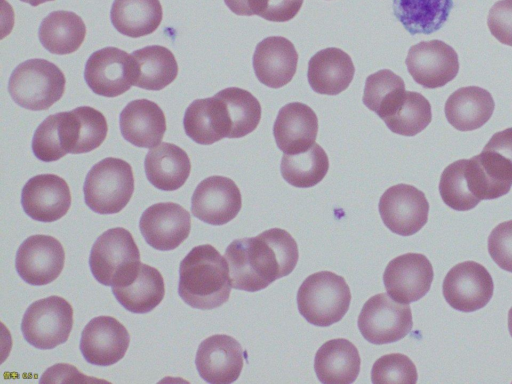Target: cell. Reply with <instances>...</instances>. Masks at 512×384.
Instances as JSON below:
<instances>
[{"instance_id":"cell-8","label":"cell","mask_w":512,"mask_h":384,"mask_svg":"<svg viewBox=\"0 0 512 384\" xmlns=\"http://www.w3.org/2000/svg\"><path fill=\"white\" fill-rule=\"evenodd\" d=\"M84 79L88 87L99 96H120L134 85V58L132 54L116 47L97 50L86 61Z\"/></svg>"},{"instance_id":"cell-32","label":"cell","mask_w":512,"mask_h":384,"mask_svg":"<svg viewBox=\"0 0 512 384\" xmlns=\"http://www.w3.org/2000/svg\"><path fill=\"white\" fill-rule=\"evenodd\" d=\"M131 54L135 62V86L159 91L176 79L178 64L168 48L151 45L135 50Z\"/></svg>"},{"instance_id":"cell-22","label":"cell","mask_w":512,"mask_h":384,"mask_svg":"<svg viewBox=\"0 0 512 384\" xmlns=\"http://www.w3.org/2000/svg\"><path fill=\"white\" fill-rule=\"evenodd\" d=\"M252 63L257 79L277 89L288 84L295 75L298 53L287 38L270 36L257 44Z\"/></svg>"},{"instance_id":"cell-44","label":"cell","mask_w":512,"mask_h":384,"mask_svg":"<svg viewBox=\"0 0 512 384\" xmlns=\"http://www.w3.org/2000/svg\"><path fill=\"white\" fill-rule=\"evenodd\" d=\"M483 150L496 152L512 163V128L496 132Z\"/></svg>"},{"instance_id":"cell-10","label":"cell","mask_w":512,"mask_h":384,"mask_svg":"<svg viewBox=\"0 0 512 384\" xmlns=\"http://www.w3.org/2000/svg\"><path fill=\"white\" fill-rule=\"evenodd\" d=\"M381 219L393 233L411 236L428 221L429 203L425 194L408 184L388 188L379 200Z\"/></svg>"},{"instance_id":"cell-14","label":"cell","mask_w":512,"mask_h":384,"mask_svg":"<svg viewBox=\"0 0 512 384\" xmlns=\"http://www.w3.org/2000/svg\"><path fill=\"white\" fill-rule=\"evenodd\" d=\"M405 63L415 82L429 89L446 85L459 71L457 53L441 40L423 41L411 46Z\"/></svg>"},{"instance_id":"cell-45","label":"cell","mask_w":512,"mask_h":384,"mask_svg":"<svg viewBox=\"0 0 512 384\" xmlns=\"http://www.w3.org/2000/svg\"><path fill=\"white\" fill-rule=\"evenodd\" d=\"M20 1H22L24 3H28V4H30L33 7H36V6H38L40 4H43L45 2L54 1V0H20Z\"/></svg>"},{"instance_id":"cell-35","label":"cell","mask_w":512,"mask_h":384,"mask_svg":"<svg viewBox=\"0 0 512 384\" xmlns=\"http://www.w3.org/2000/svg\"><path fill=\"white\" fill-rule=\"evenodd\" d=\"M328 169V156L317 143H314L304 152L283 154L280 164V171L284 180L298 188L315 186L323 180Z\"/></svg>"},{"instance_id":"cell-24","label":"cell","mask_w":512,"mask_h":384,"mask_svg":"<svg viewBox=\"0 0 512 384\" xmlns=\"http://www.w3.org/2000/svg\"><path fill=\"white\" fill-rule=\"evenodd\" d=\"M318 133V119L306 104L292 102L278 112L273 126L277 147L284 154H297L308 150Z\"/></svg>"},{"instance_id":"cell-13","label":"cell","mask_w":512,"mask_h":384,"mask_svg":"<svg viewBox=\"0 0 512 384\" xmlns=\"http://www.w3.org/2000/svg\"><path fill=\"white\" fill-rule=\"evenodd\" d=\"M140 261V252L132 234L123 227L108 229L94 242L89 267L94 278L105 286L131 264Z\"/></svg>"},{"instance_id":"cell-28","label":"cell","mask_w":512,"mask_h":384,"mask_svg":"<svg viewBox=\"0 0 512 384\" xmlns=\"http://www.w3.org/2000/svg\"><path fill=\"white\" fill-rule=\"evenodd\" d=\"M148 181L162 191H175L187 181L191 163L187 153L179 146L161 142L151 148L144 160Z\"/></svg>"},{"instance_id":"cell-20","label":"cell","mask_w":512,"mask_h":384,"mask_svg":"<svg viewBox=\"0 0 512 384\" xmlns=\"http://www.w3.org/2000/svg\"><path fill=\"white\" fill-rule=\"evenodd\" d=\"M24 212L33 220L49 223L61 219L71 206L67 182L55 174L30 178L21 192Z\"/></svg>"},{"instance_id":"cell-38","label":"cell","mask_w":512,"mask_h":384,"mask_svg":"<svg viewBox=\"0 0 512 384\" xmlns=\"http://www.w3.org/2000/svg\"><path fill=\"white\" fill-rule=\"evenodd\" d=\"M224 101L231 124L230 138L253 132L261 119V105L249 91L229 87L217 93Z\"/></svg>"},{"instance_id":"cell-43","label":"cell","mask_w":512,"mask_h":384,"mask_svg":"<svg viewBox=\"0 0 512 384\" xmlns=\"http://www.w3.org/2000/svg\"><path fill=\"white\" fill-rule=\"evenodd\" d=\"M224 2L236 15L263 17L269 0H224Z\"/></svg>"},{"instance_id":"cell-1","label":"cell","mask_w":512,"mask_h":384,"mask_svg":"<svg viewBox=\"0 0 512 384\" xmlns=\"http://www.w3.org/2000/svg\"><path fill=\"white\" fill-rule=\"evenodd\" d=\"M232 288L260 291L289 275L299 259L295 239L284 229L271 228L255 237L232 241L224 254Z\"/></svg>"},{"instance_id":"cell-18","label":"cell","mask_w":512,"mask_h":384,"mask_svg":"<svg viewBox=\"0 0 512 384\" xmlns=\"http://www.w3.org/2000/svg\"><path fill=\"white\" fill-rule=\"evenodd\" d=\"M195 365L200 377L211 384L236 381L244 365L240 343L226 334L204 339L198 346Z\"/></svg>"},{"instance_id":"cell-5","label":"cell","mask_w":512,"mask_h":384,"mask_svg":"<svg viewBox=\"0 0 512 384\" xmlns=\"http://www.w3.org/2000/svg\"><path fill=\"white\" fill-rule=\"evenodd\" d=\"M85 204L98 214H116L134 192L131 165L115 157L99 161L89 170L83 185Z\"/></svg>"},{"instance_id":"cell-11","label":"cell","mask_w":512,"mask_h":384,"mask_svg":"<svg viewBox=\"0 0 512 384\" xmlns=\"http://www.w3.org/2000/svg\"><path fill=\"white\" fill-rule=\"evenodd\" d=\"M116 300L129 312L152 311L164 298V279L158 269L135 262L120 273L111 285Z\"/></svg>"},{"instance_id":"cell-7","label":"cell","mask_w":512,"mask_h":384,"mask_svg":"<svg viewBox=\"0 0 512 384\" xmlns=\"http://www.w3.org/2000/svg\"><path fill=\"white\" fill-rule=\"evenodd\" d=\"M357 325L368 342L376 345L393 343L411 331V308L408 304L397 302L388 293H379L365 302Z\"/></svg>"},{"instance_id":"cell-17","label":"cell","mask_w":512,"mask_h":384,"mask_svg":"<svg viewBox=\"0 0 512 384\" xmlns=\"http://www.w3.org/2000/svg\"><path fill=\"white\" fill-rule=\"evenodd\" d=\"M139 229L152 248L160 251L176 249L189 236L190 213L174 202H160L141 215Z\"/></svg>"},{"instance_id":"cell-12","label":"cell","mask_w":512,"mask_h":384,"mask_svg":"<svg viewBox=\"0 0 512 384\" xmlns=\"http://www.w3.org/2000/svg\"><path fill=\"white\" fill-rule=\"evenodd\" d=\"M65 263L62 244L53 236L36 234L19 246L15 267L19 276L34 286L47 285L61 274Z\"/></svg>"},{"instance_id":"cell-9","label":"cell","mask_w":512,"mask_h":384,"mask_svg":"<svg viewBox=\"0 0 512 384\" xmlns=\"http://www.w3.org/2000/svg\"><path fill=\"white\" fill-rule=\"evenodd\" d=\"M494 283L487 269L475 262L464 261L446 274L442 293L446 302L461 312H474L491 300Z\"/></svg>"},{"instance_id":"cell-25","label":"cell","mask_w":512,"mask_h":384,"mask_svg":"<svg viewBox=\"0 0 512 384\" xmlns=\"http://www.w3.org/2000/svg\"><path fill=\"white\" fill-rule=\"evenodd\" d=\"M119 125L123 138L140 148L158 146L166 132L163 110L148 99L129 102L120 113Z\"/></svg>"},{"instance_id":"cell-42","label":"cell","mask_w":512,"mask_h":384,"mask_svg":"<svg viewBox=\"0 0 512 384\" xmlns=\"http://www.w3.org/2000/svg\"><path fill=\"white\" fill-rule=\"evenodd\" d=\"M487 25L500 43L512 46V0H500L491 7Z\"/></svg>"},{"instance_id":"cell-6","label":"cell","mask_w":512,"mask_h":384,"mask_svg":"<svg viewBox=\"0 0 512 384\" xmlns=\"http://www.w3.org/2000/svg\"><path fill=\"white\" fill-rule=\"evenodd\" d=\"M72 327V306L59 296H49L30 304L21 322L24 339L42 350L65 343Z\"/></svg>"},{"instance_id":"cell-26","label":"cell","mask_w":512,"mask_h":384,"mask_svg":"<svg viewBox=\"0 0 512 384\" xmlns=\"http://www.w3.org/2000/svg\"><path fill=\"white\" fill-rule=\"evenodd\" d=\"M183 126L186 135L201 145L230 138L231 124L224 101L213 97L196 99L186 109Z\"/></svg>"},{"instance_id":"cell-3","label":"cell","mask_w":512,"mask_h":384,"mask_svg":"<svg viewBox=\"0 0 512 384\" xmlns=\"http://www.w3.org/2000/svg\"><path fill=\"white\" fill-rule=\"evenodd\" d=\"M351 292L345 279L330 271L309 275L297 292L300 314L312 325L328 327L347 313Z\"/></svg>"},{"instance_id":"cell-27","label":"cell","mask_w":512,"mask_h":384,"mask_svg":"<svg viewBox=\"0 0 512 384\" xmlns=\"http://www.w3.org/2000/svg\"><path fill=\"white\" fill-rule=\"evenodd\" d=\"M355 67L351 57L335 47L314 54L308 63L307 78L313 91L324 95H337L348 88Z\"/></svg>"},{"instance_id":"cell-46","label":"cell","mask_w":512,"mask_h":384,"mask_svg":"<svg viewBox=\"0 0 512 384\" xmlns=\"http://www.w3.org/2000/svg\"><path fill=\"white\" fill-rule=\"evenodd\" d=\"M508 329L509 333L512 336V307L510 308L508 312Z\"/></svg>"},{"instance_id":"cell-15","label":"cell","mask_w":512,"mask_h":384,"mask_svg":"<svg viewBox=\"0 0 512 384\" xmlns=\"http://www.w3.org/2000/svg\"><path fill=\"white\" fill-rule=\"evenodd\" d=\"M433 277V267L426 256L406 253L388 263L383 273V283L391 298L408 304L428 293Z\"/></svg>"},{"instance_id":"cell-30","label":"cell","mask_w":512,"mask_h":384,"mask_svg":"<svg viewBox=\"0 0 512 384\" xmlns=\"http://www.w3.org/2000/svg\"><path fill=\"white\" fill-rule=\"evenodd\" d=\"M495 103L492 95L478 86L462 87L446 100L444 112L448 122L459 131L482 127L492 116Z\"/></svg>"},{"instance_id":"cell-21","label":"cell","mask_w":512,"mask_h":384,"mask_svg":"<svg viewBox=\"0 0 512 384\" xmlns=\"http://www.w3.org/2000/svg\"><path fill=\"white\" fill-rule=\"evenodd\" d=\"M464 173L470 192L479 201L499 198L512 187V163L493 151L483 150L465 159Z\"/></svg>"},{"instance_id":"cell-29","label":"cell","mask_w":512,"mask_h":384,"mask_svg":"<svg viewBox=\"0 0 512 384\" xmlns=\"http://www.w3.org/2000/svg\"><path fill=\"white\" fill-rule=\"evenodd\" d=\"M360 365L356 346L344 338L325 342L314 358L316 376L324 384L353 383L359 375Z\"/></svg>"},{"instance_id":"cell-23","label":"cell","mask_w":512,"mask_h":384,"mask_svg":"<svg viewBox=\"0 0 512 384\" xmlns=\"http://www.w3.org/2000/svg\"><path fill=\"white\" fill-rule=\"evenodd\" d=\"M79 140L78 119L74 109L49 115L37 127L32 151L43 162H53L66 154H76Z\"/></svg>"},{"instance_id":"cell-31","label":"cell","mask_w":512,"mask_h":384,"mask_svg":"<svg viewBox=\"0 0 512 384\" xmlns=\"http://www.w3.org/2000/svg\"><path fill=\"white\" fill-rule=\"evenodd\" d=\"M86 36V26L80 16L72 11L58 10L46 16L38 31L42 46L57 55L77 51Z\"/></svg>"},{"instance_id":"cell-16","label":"cell","mask_w":512,"mask_h":384,"mask_svg":"<svg viewBox=\"0 0 512 384\" xmlns=\"http://www.w3.org/2000/svg\"><path fill=\"white\" fill-rule=\"evenodd\" d=\"M242 207V196L235 182L224 176H210L195 188L191 199L193 216L210 225L233 220Z\"/></svg>"},{"instance_id":"cell-39","label":"cell","mask_w":512,"mask_h":384,"mask_svg":"<svg viewBox=\"0 0 512 384\" xmlns=\"http://www.w3.org/2000/svg\"><path fill=\"white\" fill-rule=\"evenodd\" d=\"M439 192L443 202L456 211H468L480 202L468 188L464 173V159L449 164L442 172Z\"/></svg>"},{"instance_id":"cell-4","label":"cell","mask_w":512,"mask_h":384,"mask_svg":"<svg viewBox=\"0 0 512 384\" xmlns=\"http://www.w3.org/2000/svg\"><path fill=\"white\" fill-rule=\"evenodd\" d=\"M66 79L61 69L46 59H29L11 73L8 92L20 107L46 110L61 99Z\"/></svg>"},{"instance_id":"cell-36","label":"cell","mask_w":512,"mask_h":384,"mask_svg":"<svg viewBox=\"0 0 512 384\" xmlns=\"http://www.w3.org/2000/svg\"><path fill=\"white\" fill-rule=\"evenodd\" d=\"M432 120L431 105L420 93L405 91L395 109L383 119L386 126L402 136H415Z\"/></svg>"},{"instance_id":"cell-41","label":"cell","mask_w":512,"mask_h":384,"mask_svg":"<svg viewBox=\"0 0 512 384\" xmlns=\"http://www.w3.org/2000/svg\"><path fill=\"white\" fill-rule=\"evenodd\" d=\"M488 252L501 269L512 272V220L498 224L491 231Z\"/></svg>"},{"instance_id":"cell-37","label":"cell","mask_w":512,"mask_h":384,"mask_svg":"<svg viewBox=\"0 0 512 384\" xmlns=\"http://www.w3.org/2000/svg\"><path fill=\"white\" fill-rule=\"evenodd\" d=\"M404 92L403 79L389 69H382L366 78L362 100L383 120L394 110Z\"/></svg>"},{"instance_id":"cell-40","label":"cell","mask_w":512,"mask_h":384,"mask_svg":"<svg viewBox=\"0 0 512 384\" xmlns=\"http://www.w3.org/2000/svg\"><path fill=\"white\" fill-rule=\"evenodd\" d=\"M417 379L415 364L408 356L400 353L381 356L374 362L371 370V381L374 384H415Z\"/></svg>"},{"instance_id":"cell-34","label":"cell","mask_w":512,"mask_h":384,"mask_svg":"<svg viewBox=\"0 0 512 384\" xmlns=\"http://www.w3.org/2000/svg\"><path fill=\"white\" fill-rule=\"evenodd\" d=\"M453 0H393V13L411 34L429 35L448 20Z\"/></svg>"},{"instance_id":"cell-33","label":"cell","mask_w":512,"mask_h":384,"mask_svg":"<svg viewBox=\"0 0 512 384\" xmlns=\"http://www.w3.org/2000/svg\"><path fill=\"white\" fill-rule=\"evenodd\" d=\"M163 17L159 0H114L110 19L121 34L138 38L153 33Z\"/></svg>"},{"instance_id":"cell-2","label":"cell","mask_w":512,"mask_h":384,"mask_svg":"<svg viewBox=\"0 0 512 384\" xmlns=\"http://www.w3.org/2000/svg\"><path fill=\"white\" fill-rule=\"evenodd\" d=\"M231 289L227 260L212 245L192 248L180 262L178 294L189 306L218 308L228 301Z\"/></svg>"},{"instance_id":"cell-19","label":"cell","mask_w":512,"mask_h":384,"mask_svg":"<svg viewBox=\"0 0 512 384\" xmlns=\"http://www.w3.org/2000/svg\"><path fill=\"white\" fill-rule=\"evenodd\" d=\"M129 343V333L122 323L112 316H98L84 327L79 347L88 363L110 366L125 356Z\"/></svg>"}]
</instances>
